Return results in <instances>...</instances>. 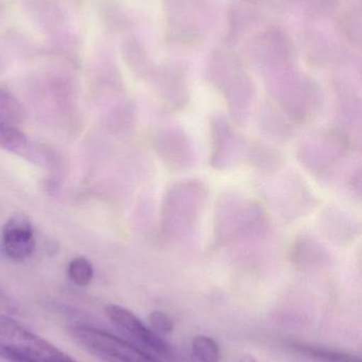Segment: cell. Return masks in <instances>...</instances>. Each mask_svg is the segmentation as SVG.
<instances>
[{"mask_svg": "<svg viewBox=\"0 0 362 362\" xmlns=\"http://www.w3.org/2000/svg\"><path fill=\"white\" fill-rule=\"evenodd\" d=\"M70 334L77 344L104 362H162L136 344L101 329L80 325L72 327Z\"/></svg>", "mask_w": 362, "mask_h": 362, "instance_id": "cell-1", "label": "cell"}, {"mask_svg": "<svg viewBox=\"0 0 362 362\" xmlns=\"http://www.w3.org/2000/svg\"><path fill=\"white\" fill-rule=\"evenodd\" d=\"M0 342L14 351L21 362H78L12 318L0 319Z\"/></svg>", "mask_w": 362, "mask_h": 362, "instance_id": "cell-2", "label": "cell"}, {"mask_svg": "<svg viewBox=\"0 0 362 362\" xmlns=\"http://www.w3.org/2000/svg\"><path fill=\"white\" fill-rule=\"evenodd\" d=\"M106 314L111 322L140 348L151 351L159 357H172L171 346L157 332L147 327L131 310L111 304L106 306Z\"/></svg>", "mask_w": 362, "mask_h": 362, "instance_id": "cell-3", "label": "cell"}, {"mask_svg": "<svg viewBox=\"0 0 362 362\" xmlns=\"http://www.w3.org/2000/svg\"><path fill=\"white\" fill-rule=\"evenodd\" d=\"M33 229L27 217L16 214L11 217L2 230L4 255L15 262L23 261L34 250Z\"/></svg>", "mask_w": 362, "mask_h": 362, "instance_id": "cell-4", "label": "cell"}, {"mask_svg": "<svg viewBox=\"0 0 362 362\" xmlns=\"http://www.w3.org/2000/svg\"><path fill=\"white\" fill-rule=\"evenodd\" d=\"M0 148L38 165L47 163L45 151L28 139L16 127L0 121Z\"/></svg>", "mask_w": 362, "mask_h": 362, "instance_id": "cell-5", "label": "cell"}, {"mask_svg": "<svg viewBox=\"0 0 362 362\" xmlns=\"http://www.w3.org/2000/svg\"><path fill=\"white\" fill-rule=\"evenodd\" d=\"M287 348L316 362H361V357L344 351L333 350L305 342L289 341L287 342Z\"/></svg>", "mask_w": 362, "mask_h": 362, "instance_id": "cell-6", "label": "cell"}, {"mask_svg": "<svg viewBox=\"0 0 362 362\" xmlns=\"http://www.w3.org/2000/svg\"><path fill=\"white\" fill-rule=\"evenodd\" d=\"M191 352L200 362H220L221 350L210 336L198 335L191 341Z\"/></svg>", "mask_w": 362, "mask_h": 362, "instance_id": "cell-7", "label": "cell"}, {"mask_svg": "<svg viewBox=\"0 0 362 362\" xmlns=\"http://www.w3.org/2000/svg\"><path fill=\"white\" fill-rule=\"evenodd\" d=\"M68 276L78 286H87L93 280V265L84 257H77L68 266Z\"/></svg>", "mask_w": 362, "mask_h": 362, "instance_id": "cell-8", "label": "cell"}, {"mask_svg": "<svg viewBox=\"0 0 362 362\" xmlns=\"http://www.w3.org/2000/svg\"><path fill=\"white\" fill-rule=\"evenodd\" d=\"M151 329L159 335H169L174 331V319L161 310H154L148 317Z\"/></svg>", "mask_w": 362, "mask_h": 362, "instance_id": "cell-9", "label": "cell"}, {"mask_svg": "<svg viewBox=\"0 0 362 362\" xmlns=\"http://www.w3.org/2000/svg\"><path fill=\"white\" fill-rule=\"evenodd\" d=\"M17 314V306L8 295L0 291V319L12 318Z\"/></svg>", "mask_w": 362, "mask_h": 362, "instance_id": "cell-10", "label": "cell"}, {"mask_svg": "<svg viewBox=\"0 0 362 362\" xmlns=\"http://www.w3.org/2000/svg\"><path fill=\"white\" fill-rule=\"evenodd\" d=\"M238 362H257L256 359L252 356V355H244Z\"/></svg>", "mask_w": 362, "mask_h": 362, "instance_id": "cell-11", "label": "cell"}]
</instances>
